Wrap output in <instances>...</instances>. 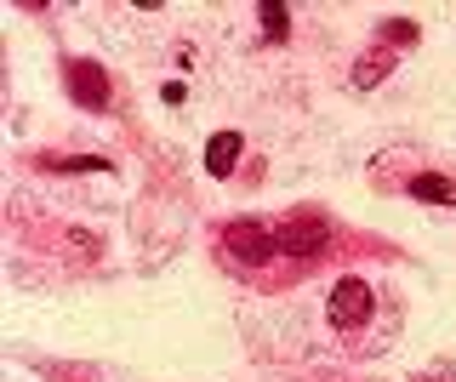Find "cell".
<instances>
[{
  "mask_svg": "<svg viewBox=\"0 0 456 382\" xmlns=\"http://www.w3.org/2000/svg\"><path fill=\"white\" fill-rule=\"evenodd\" d=\"M325 240H331V223L320 211H291L285 223H274V251H285V257H314Z\"/></svg>",
  "mask_w": 456,
  "mask_h": 382,
  "instance_id": "6da1fadb",
  "label": "cell"
},
{
  "mask_svg": "<svg viewBox=\"0 0 456 382\" xmlns=\"http://www.w3.org/2000/svg\"><path fill=\"white\" fill-rule=\"evenodd\" d=\"M63 80H69V97H75L80 109H92V115H103V109L114 103L109 69L92 63V58H69V63H63Z\"/></svg>",
  "mask_w": 456,
  "mask_h": 382,
  "instance_id": "7a4b0ae2",
  "label": "cell"
},
{
  "mask_svg": "<svg viewBox=\"0 0 456 382\" xmlns=\"http://www.w3.org/2000/svg\"><path fill=\"white\" fill-rule=\"evenodd\" d=\"M370 308H377L370 286H365L360 274H348V280H337V286H331V303H325V314H331L337 331H360V325L370 320Z\"/></svg>",
  "mask_w": 456,
  "mask_h": 382,
  "instance_id": "3957f363",
  "label": "cell"
},
{
  "mask_svg": "<svg viewBox=\"0 0 456 382\" xmlns=\"http://www.w3.org/2000/svg\"><path fill=\"white\" fill-rule=\"evenodd\" d=\"M223 251L228 257H240V263H268L274 257V223H263V217H240V223H228V234H223Z\"/></svg>",
  "mask_w": 456,
  "mask_h": 382,
  "instance_id": "277c9868",
  "label": "cell"
},
{
  "mask_svg": "<svg viewBox=\"0 0 456 382\" xmlns=\"http://www.w3.org/2000/svg\"><path fill=\"white\" fill-rule=\"evenodd\" d=\"M240 149H246V143H240V132H217V137L206 143V172H211V177H228V172L240 166Z\"/></svg>",
  "mask_w": 456,
  "mask_h": 382,
  "instance_id": "5b68a950",
  "label": "cell"
},
{
  "mask_svg": "<svg viewBox=\"0 0 456 382\" xmlns=\"http://www.w3.org/2000/svg\"><path fill=\"white\" fill-rule=\"evenodd\" d=\"M411 194L428 206H456V183L451 177H439V172H422V177H411Z\"/></svg>",
  "mask_w": 456,
  "mask_h": 382,
  "instance_id": "8992f818",
  "label": "cell"
},
{
  "mask_svg": "<svg viewBox=\"0 0 456 382\" xmlns=\"http://www.w3.org/2000/svg\"><path fill=\"white\" fill-rule=\"evenodd\" d=\"M46 166H52V172H92V177H109L114 172L103 154H52Z\"/></svg>",
  "mask_w": 456,
  "mask_h": 382,
  "instance_id": "52a82bcc",
  "label": "cell"
},
{
  "mask_svg": "<svg viewBox=\"0 0 456 382\" xmlns=\"http://www.w3.org/2000/svg\"><path fill=\"white\" fill-rule=\"evenodd\" d=\"M256 23H263L268 40H285V35H291V6H280V0H263V6H256Z\"/></svg>",
  "mask_w": 456,
  "mask_h": 382,
  "instance_id": "ba28073f",
  "label": "cell"
},
{
  "mask_svg": "<svg viewBox=\"0 0 456 382\" xmlns=\"http://www.w3.org/2000/svg\"><path fill=\"white\" fill-rule=\"evenodd\" d=\"M388 69H394V52H370V58H360V63H354V86H360V92H370L382 75H388Z\"/></svg>",
  "mask_w": 456,
  "mask_h": 382,
  "instance_id": "9c48e42d",
  "label": "cell"
},
{
  "mask_svg": "<svg viewBox=\"0 0 456 382\" xmlns=\"http://www.w3.org/2000/svg\"><path fill=\"white\" fill-rule=\"evenodd\" d=\"M382 40H388V46H405V40H417V23L388 18V23H382Z\"/></svg>",
  "mask_w": 456,
  "mask_h": 382,
  "instance_id": "30bf717a",
  "label": "cell"
},
{
  "mask_svg": "<svg viewBox=\"0 0 456 382\" xmlns=\"http://www.w3.org/2000/svg\"><path fill=\"white\" fill-rule=\"evenodd\" d=\"M183 92H189L183 80H166V86H160V97H166V103H183Z\"/></svg>",
  "mask_w": 456,
  "mask_h": 382,
  "instance_id": "8fae6325",
  "label": "cell"
},
{
  "mask_svg": "<svg viewBox=\"0 0 456 382\" xmlns=\"http://www.w3.org/2000/svg\"><path fill=\"white\" fill-rule=\"evenodd\" d=\"M428 382H445V377H428Z\"/></svg>",
  "mask_w": 456,
  "mask_h": 382,
  "instance_id": "7c38bea8",
  "label": "cell"
}]
</instances>
